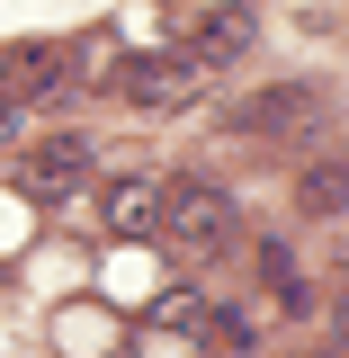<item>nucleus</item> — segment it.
<instances>
[{"label":"nucleus","mask_w":349,"mask_h":358,"mask_svg":"<svg viewBox=\"0 0 349 358\" xmlns=\"http://www.w3.org/2000/svg\"><path fill=\"white\" fill-rule=\"evenodd\" d=\"M63 81V54H9V72H0V126H18L27 117V99H45V90Z\"/></svg>","instance_id":"nucleus-6"},{"label":"nucleus","mask_w":349,"mask_h":358,"mask_svg":"<svg viewBox=\"0 0 349 358\" xmlns=\"http://www.w3.org/2000/svg\"><path fill=\"white\" fill-rule=\"evenodd\" d=\"M152 224L171 233L188 260H224V251H233V233H242V206H233V188H215V179H171Z\"/></svg>","instance_id":"nucleus-1"},{"label":"nucleus","mask_w":349,"mask_h":358,"mask_svg":"<svg viewBox=\"0 0 349 358\" xmlns=\"http://www.w3.org/2000/svg\"><path fill=\"white\" fill-rule=\"evenodd\" d=\"M233 134H260V143H296V134H322V90L313 81H278L260 99L233 108Z\"/></svg>","instance_id":"nucleus-2"},{"label":"nucleus","mask_w":349,"mask_h":358,"mask_svg":"<svg viewBox=\"0 0 349 358\" xmlns=\"http://www.w3.org/2000/svg\"><path fill=\"white\" fill-rule=\"evenodd\" d=\"M27 197H36V206H72V197H81V179H90V143L81 134H45L36 152H27Z\"/></svg>","instance_id":"nucleus-3"},{"label":"nucleus","mask_w":349,"mask_h":358,"mask_svg":"<svg viewBox=\"0 0 349 358\" xmlns=\"http://www.w3.org/2000/svg\"><path fill=\"white\" fill-rule=\"evenodd\" d=\"M251 45H260V18H251V9H206L197 36L179 45V54H188L197 72H215V63H251Z\"/></svg>","instance_id":"nucleus-5"},{"label":"nucleus","mask_w":349,"mask_h":358,"mask_svg":"<svg viewBox=\"0 0 349 358\" xmlns=\"http://www.w3.org/2000/svg\"><path fill=\"white\" fill-rule=\"evenodd\" d=\"M197 81H206V72H197L188 54H134L126 63V99L134 108H188Z\"/></svg>","instance_id":"nucleus-4"},{"label":"nucleus","mask_w":349,"mask_h":358,"mask_svg":"<svg viewBox=\"0 0 349 358\" xmlns=\"http://www.w3.org/2000/svg\"><path fill=\"white\" fill-rule=\"evenodd\" d=\"M152 215H162V188H152V179H108V188H99V224H108L117 242L152 233Z\"/></svg>","instance_id":"nucleus-7"},{"label":"nucleus","mask_w":349,"mask_h":358,"mask_svg":"<svg viewBox=\"0 0 349 358\" xmlns=\"http://www.w3.org/2000/svg\"><path fill=\"white\" fill-rule=\"evenodd\" d=\"M341 197H349V171H341V152H332V162H313V171L296 179V206H305V215H322V224H341Z\"/></svg>","instance_id":"nucleus-8"},{"label":"nucleus","mask_w":349,"mask_h":358,"mask_svg":"<svg viewBox=\"0 0 349 358\" xmlns=\"http://www.w3.org/2000/svg\"><path fill=\"white\" fill-rule=\"evenodd\" d=\"M143 350H152V358H197V341H179V331H152Z\"/></svg>","instance_id":"nucleus-9"}]
</instances>
